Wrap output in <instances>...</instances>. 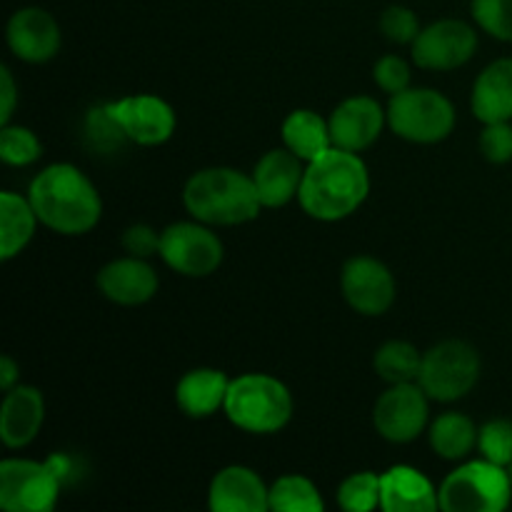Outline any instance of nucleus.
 <instances>
[{
    "mask_svg": "<svg viewBox=\"0 0 512 512\" xmlns=\"http://www.w3.org/2000/svg\"><path fill=\"white\" fill-rule=\"evenodd\" d=\"M370 193L368 165L358 153L330 148L305 165L300 185V208L320 223H335L353 215Z\"/></svg>",
    "mask_w": 512,
    "mask_h": 512,
    "instance_id": "1",
    "label": "nucleus"
},
{
    "mask_svg": "<svg viewBox=\"0 0 512 512\" xmlns=\"http://www.w3.org/2000/svg\"><path fill=\"white\" fill-rule=\"evenodd\" d=\"M28 200L40 223L60 235L90 233L103 215V200L95 185L70 163L40 170L30 183Z\"/></svg>",
    "mask_w": 512,
    "mask_h": 512,
    "instance_id": "2",
    "label": "nucleus"
},
{
    "mask_svg": "<svg viewBox=\"0 0 512 512\" xmlns=\"http://www.w3.org/2000/svg\"><path fill=\"white\" fill-rule=\"evenodd\" d=\"M185 210L205 225H243L258 218L260 198L250 175L235 168H203L185 183Z\"/></svg>",
    "mask_w": 512,
    "mask_h": 512,
    "instance_id": "3",
    "label": "nucleus"
},
{
    "mask_svg": "<svg viewBox=\"0 0 512 512\" xmlns=\"http://www.w3.org/2000/svg\"><path fill=\"white\" fill-rule=\"evenodd\" d=\"M223 410L235 428L250 435H273L293 418V395L273 375L248 373L230 380Z\"/></svg>",
    "mask_w": 512,
    "mask_h": 512,
    "instance_id": "4",
    "label": "nucleus"
},
{
    "mask_svg": "<svg viewBox=\"0 0 512 512\" xmlns=\"http://www.w3.org/2000/svg\"><path fill=\"white\" fill-rule=\"evenodd\" d=\"M445 512H503L512 500L510 470L490 460H470L455 468L438 490Z\"/></svg>",
    "mask_w": 512,
    "mask_h": 512,
    "instance_id": "5",
    "label": "nucleus"
},
{
    "mask_svg": "<svg viewBox=\"0 0 512 512\" xmlns=\"http://www.w3.org/2000/svg\"><path fill=\"white\" fill-rule=\"evenodd\" d=\"M388 125L403 140L433 145L453 133L455 108L438 90L405 88L390 95Z\"/></svg>",
    "mask_w": 512,
    "mask_h": 512,
    "instance_id": "6",
    "label": "nucleus"
},
{
    "mask_svg": "<svg viewBox=\"0 0 512 512\" xmlns=\"http://www.w3.org/2000/svg\"><path fill=\"white\" fill-rule=\"evenodd\" d=\"M63 460L8 458L0 463V508L5 512H50L63 483Z\"/></svg>",
    "mask_w": 512,
    "mask_h": 512,
    "instance_id": "7",
    "label": "nucleus"
},
{
    "mask_svg": "<svg viewBox=\"0 0 512 512\" xmlns=\"http://www.w3.org/2000/svg\"><path fill=\"white\" fill-rule=\"evenodd\" d=\"M480 368V355L473 345L465 340H445L423 353L418 383L430 400L455 403L475 388Z\"/></svg>",
    "mask_w": 512,
    "mask_h": 512,
    "instance_id": "8",
    "label": "nucleus"
},
{
    "mask_svg": "<svg viewBox=\"0 0 512 512\" xmlns=\"http://www.w3.org/2000/svg\"><path fill=\"white\" fill-rule=\"evenodd\" d=\"M160 258L185 278H208L223 263V240L205 223H173L160 233Z\"/></svg>",
    "mask_w": 512,
    "mask_h": 512,
    "instance_id": "9",
    "label": "nucleus"
},
{
    "mask_svg": "<svg viewBox=\"0 0 512 512\" xmlns=\"http://www.w3.org/2000/svg\"><path fill=\"white\" fill-rule=\"evenodd\" d=\"M428 393L420 383L390 385L373 408V425L388 443H413L420 438L430 418Z\"/></svg>",
    "mask_w": 512,
    "mask_h": 512,
    "instance_id": "10",
    "label": "nucleus"
},
{
    "mask_svg": "<svg viewBox=\"0 0 512 512\" xmlns=\"http://www.w3.org/2000/svg\"><path fill=\"white\" fill-rule=\"evenodd\" d=\"M105 110L135 145L153 148L168 143L175 133L173 108L158 95H128L115 103H105Z\"/></svg>",
    "mask_w": 512,
    "mask_h": 512,
    "instance_id": "11",
    "label": "nucleus"
},
{
    "mask_svg": "<svg viewBox=\"0 0 512 512\" xmlns=\"http://www.w3.org/2000/svg\"><path fill=\"white\" fill-rule=\"evenodd\" d=\"M340 290L350 308L368 318L388 313L390 305L395 303L393 273L388 270V265L370 255H355L343 265Z\"/></svg>",
    "mask_w": 512,
    "mask_h": 512,
    "instance_id": "12",
    "label": "nucleus"
},
{
    "mask_svg": "<svg viewBox=\"0 0 512 512\" xmlns=\"http://www.w3.org/2000/svg\"><path fill=\"white\" fill-rule=\"evenodd\" d=\"M478 50V33L463 20L430 23L413 40L415 65L428 70H455L468 63Z\"/></svg>",
    "mask_w": 512,
    "mask_h": 512,
    "instance_id": "13",
    "label": "nucleus"
},
{
    "mask_svg": "<svg viewBox=\"0 0 512 512\" xmlns=\"http://www.w3.org/2000/svg\"><path fill=\"white\" fill-rule=\"evenodd\" d=\"M5 38L15 58L25 63H48L58 55L60 43H63L58 20L48 10L35 8V5L20 8L10 15Z\"/></svg>",
    "mask_w": 512,
    "mask_h": 512,
    "instance_id": "14",
    "label": "nucleus"
},
{
    "mask_svg": "<svg viewBox=\"0 0 512 512\" xmlns=\"http://www.w3.org/2000/svg\"><path fill=\"white\" fill-rule=\"evenodd\" d=\"M328 123L335 148L360 153L380 138L385 123H388V110H383V105L375 98L355 95V98L343 100L333 110Z\"/></svg>",
    "mask_w": 512,
    "mask_h": 512,
    "instance_id": "15",
    "label": "nucleus"
},
{
    "mask_svg": "<svg viewBox=\"0 0 512 512\" xmlns=\"http://www.w3.org/2000/svg\"><path fill=\"white\" fill-rule=\"evenodd\" d=\"M208 508L213 512H265L270 510V488L255 470L228 465L210 483Z\"/></svg>",
    "mask_w": 512,
    "mask_h": 512,
    "instance_id": "16",
    "label": "nucleus"
},
{
    "mask_svg": "<svg viewBox=\"0 0 512 512\" xmlns=\"http://www.w3.org/2000/svg\"><path fill=\"white\" fill-rule=\"evenodd\" d=\"M305 160H300L293 150L275 148L258 160L253 170V183L263 208H283L290 200L298 198L305 175Z\"/></svg>",
    "mask_w": 512,
    "mask_h": 512,
    "instance_id": "17",
    "label": "nucleus"
},
{
    "mask_svg": "<svg viewBox=\"0 0 512 512\" xmlns=\"http://www.w3.org/2000/svg\"><path fill=\"white\" fill-rule=\"evenodd\" d=\"M45 420L43 393L33 385H15L0 405V440L5 448H28Z\"/></svg>",
    "mask_w": 512,
    "mask_h": 512,
    "instance_id": "18",
    "label": "nucleus"
},
{
    "mask_svg": "<svg viewBox=\"0 0 512 512\" xmlns=\"http://www.w3.org/2000/svg\"><path fill=\"white\" fill-rule=\"evenodd\" d=\"M158 273L148 265L145 258H118L100 268L98 273V290L113 303L133 308L143 305L158 293Z\"/></svg>",
    "mask_w": 512,
    "mask_h": 512,
    "instance_id": "19",
    "label": "nucleus"
},
{
    "mask_svg": "<svg viewBox=\"0 0 512 512\" xmlns=\"http://www.w3.org/2000/svg\"><path fill=\"white\" fill-rule=\"evenodd\" d=\"M380 508L385 512H433L440 508V498L420 470L393 465L380 475Z\"/></svg>",
    "mask_w": 512,
    "mask_h": 512,
    "instance_id": "20",
    "label": "nucleus"
},
{
    "mask_svg": "<svg viewBox=\"0 0 512 512\" xmlns=\"http://www.w3.org/2000/svg\"><path fill=\"white\" fill-rule=\"evenodd\" d=\"M470 108L485 125L512 120V58L495 60L478 75L470 95Z\"/></svg>",
    "mask_w": 512,
    "mask_h": 512,
    "instance_id": "21",
    "label": "nucleus"
},
{
    "mask_svg": "<svg viewBox=\"0 0 512 512\" xmlns=\"http://www.w3.org/2000/svg\"><path fill=\"white\" fill-rule=\"evenodd\" d=\"M230 380L223 370L215 368H195L180 378L175 385V403L180 413L188 418H210L218 413L228 398Z\"/></svg>",
    "mask_w": 512,
    "mask_h": 512,
    "instance_id": "22",
    "label": "nucleus"
},
{
    "mask_svg": "<svg viewBox=\"0 0 512 512\" xmlns=\"http://www.w3.org/2000/svg\"><path fill=\"white\" fill-rule=\"evenodd\" d=\"M38 223L40 220L28 198L13 190H3L0 193V260L8 263L15 255L23 253L33 240Z\"/></svg>",
    "mask_w": 512,
    "mask_h": 512,
    "instance_id": "23",
    "label": "nucleus"
},
{
    "mask_svg": "<svg viewBox=\"0 0 512 512\" xmlns=\"http://www.w3.org/2000/svg\"><path fill=\"white\" fill-rule=\"evenodd\" d=\"M283 143L285 148L293 150L300 160L313 163L323 153L333 148V135H330V123L320 113L308 108L293 110L283 120Z\"/></svg>",
    "mask_w": 512,
    "mask_h": 512,
    "instance_id": "24",
    "label": "nucleus"
},
{
    "mask_svg": "<svg viewBox=\"0 0 512 512\" xmlns=\"http://www.w3.org/2000/svg\"><path fill=\"white\" fill-rule=\"evenodd\" d=\"M478 433L468 415L443 413L430 425V448L443 460H463L478 448Z\"/></svg>",
    "mask_w": 512,
    "mask_h": 512,
    "instance_id": "25",
    "label": "nucleus"
},
{
    "mask_svg": "<svg viewBox=\"0 0 512 512\" xmlns=\"http://www.w3.org/2000/svg\"><path fill=\"white\" fill-rule=\"evenodd\" d=\"M373 368L380 380L388 385L398 383H418L420 368H423V355L413 343L405 340H390L375 350Z\"/></svg>",
    "mask_w": 512,
    "mask_h": 512,
    "instance_id": "26",
    "label": "nucleus"
},
{
    "mask_svg": "<svg viewBox=\"0 0 512 512\" xmlns=\"http://www.w3.org/2000/svg\"><path fill=\"white\" fill-rule=\"evenodd\" d=\"M325 503L313 480L285 475L270 485V510L275 512H323Z\"/></svg>",
    "mask_w": 512,
    "mask_h": 512,
    "instance_id": "27",
    "label": "nucleus"
},
{
    "mask_svg": "<svg viewBox=\"0 0 512 512\" xmlns=\"http://www.w3.org/2000/svg\"><path fill=\"white\" fill-rule=\"evenodd\" d=\"M338 505L348 512L380 508V475H375L373 470L348 475L338 488Z\"/></svg>",
    "mask_w": 512,
    "mask_h": 512,
    "instance_id": "28",
    "label": "nucleus"
},
{
    "mask_svg": "<svg viewBox=\"0 0 512 512\" xmlns=\"http://www.w3.org/2000/svg\"><path fill=\"white\" fill-rule=\"evenodd\" d=\"M40 155H43V145L33 130L23 128V125H3V130H0V158L5 165L25 168V165H33Z\"/></svg>",
    "mask_w": 512,
    "mask_h": 512,
    "instance_id": "29",
    "label": "nucleus"
},
{
    "mask_svg": "<svg viewBox=\"0 0 512 512\" xmlns=\"http://www.w3.org/2000/svg\"><path fill=\"white\" fill-rule=\"evenodd\" d=\"M478 448L485 460L510 468L512 463V420L495 418L480 428Z\"/></svg>",
    "mask_w": 512,
    "mask_h": 512,
    "instance_id": "30",
    "label": "nucleus"
},
{
    "mask_svg": "<svg viewBox=\"0 0 512 512\" xmlns=\"http://www.w3.org/2000/svg\"><path fill=\"white\" fill-rule=\"evenodd\" d=\"M473 18L488 35L512 43V0H473Z\"/></svg>",
    "mask_w": 512,
    "mask_h": 512,
    "instance_id": "31",
    "label": "nucleus"
},
{
    "mask_svg": "<svg viewBox=\"0 0 512 512\" xmlns=\"http://www.w3.org/2000/svg\"><path fill=\"white\" fill-rule=\"evenodd\" d=\"M380 30H383V35L390 43L413 45V40L418 38V33L423 28H420V20L413 10L405 8V5H390L380 15Z\"/></svg>",
    "mask_w": 512,
    "mask_h": 512,
    "instance_id": "32",
    "label": "nucleus"
},
{
    "mask_svg": "<svg viewBox=\"0 0 512 512\" xmlns=\"http://www.w3.org/2000/svg\"><path fill=\"white\" fill-rule=\"evenodd\" d=\"M480 153L485 160L495 165L510 163L512 160V125L510 120L505 123H488L483 135H480Z\"/></svg>",
    "mask_w": 512,
    "mask_h": 512,
    "instance_id": "33",
    "label": "nucleus"
},
{
    "mask_svg": "<svg viewBox=\"0 0 512 512\" xmlns=\"http://www.w3.org/2000/svg\"><path fill=\"white\" fill-rule=\"evenodd\" d=\"M373 80L385 93H400V90L410 88V65L400 55H385L375 63Z\"/></svg>",
    "mask_w": 512,
    "mask_h": 512,
    "instance_id": "34",
    "label": "nucleus"
},
{
    "mask_svg": "<svg viewBox=\"0 0 512 512\" xmlns=\"http://www.w3.org/2000/svg\"><path fill=\"white\" fill-rule=\"evenodd\" d=\"M120 243H123L125 253L133 255V258L148 260L150 255L160 253V233L145 223L130 225L123 233V240H120Z\"/></svg>",
    "mask_w": 512,
    "mask_h": 512,
    "instance_id": "35",
    "label": "nucleus"
},
{
    "mask_svg": "<svg viewBox=\"0 0 512 512\" xmlns=\"http://www.w3.org/2000/svg\"><path fill=\"white\" fill-rule=\"evenodd\" d=\"M0 98H3V105H0V125L10 123V115L15 110V100H18V90H15L13 73L8 68H0Z\"/></svg>",
    "mask_w": 512,
    "mask_h": 512,
    "instance_id": "36",
    "label": "nucleus"
},
{
    "mask_svg": "<svg viewBox=\"0 0 512 512\" xmlns=\"http://www.w3.org/2000/svg\"><path fill=\"white\" fill-rule=\"evenodd\" d=\"M18 378H20L18 363H15L10 355H3V358H0V390H3V393L13 390L15 385H18Z\"/></svg>",
    "mask_w": 512,
    "mask_h": 512,
    "instance_id": "37",
    "label": "nucleus"
},
{
    "mask_svg": "<svg viewBox=\"0 0 512 512\" xmlns=\"http://www.w3.org/2000/svg\"><path fill=\"white\" fill-rule=\"evenodd\" d=\"M508 470H510V478H512V463H510V468H508Z\"/></svg>",
    "mask_w": 512,
    "mask_h": 512,
    "instance_id": "38",
    "label": "nucleus"
}]
</instances>
